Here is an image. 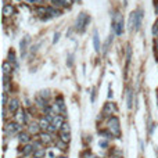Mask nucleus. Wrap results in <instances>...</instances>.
Listing matches in <instances>:
<instances>
[{"label":"nucleus","instance_id":"obj_1","mask_svg":"<svg viewBox=\"0 0 158 158\" xmlns=\"http://www.w3.org/2000/svg\"><path fill=\"white\" fill-rule=\"evenodd\" d=\"M90 22V17L87 16L86 13H80L76 18V31L78 32H85L86 26Z\"/></svg>","mask_w":158,"mask_h":158},{"label":"nucleus","instance_id":"obj_2","mask_svg":"<svg viewBox=\"0 0 158 158\" xmlns=\"http://www.w3.org/2000/svg\"><path fill=\"white\" fill-rule=\"evenodd\" d=\"M108 129H110V133L115 137H119L121 134V128H119V119L117 117H111L108 121Z\"/></svg>","mask_w":158,"mask_h":158},{"label":"nucleus","instance_id":"obj_3","mask_svg":"<svg viewBox=\"0 0 158 158\" xmlns=\"http://www.w3.org/2000/svg\"><path fill=\"white\" fill-rule=\"evenodd\" d=\"M142 20H143V10L139 8L134 11V31H139L142 26Z\"/></svg>","mask_w":158,"mask_h":158},{"label":"nucleus","instance_id":"obj_4","mask_svg":"<svg viewBox=\"0 0 158 158\" xmlns=\"http://www.w3.org/2000/svg\"><path fill=\"white\" fill-rule=\"evenodd\" d=\"M17 130H20V124H14V122H10V124H7L6 126H4V132L7 134H13L14 132H17Z\"/></svg>","mask_w":158,"mask_h":158},{"label":"nucleus","instance_id":"obj_5","mask_svg":"<svg viewBox=\"0 0 158 158\" xmlns=\"http://www.w3.org/2000/svg\"><path fill=\"white\" fill-rule=\"evenodd\" d=\"M20 110V100L18 99H11L8 103V111L10 112H17Z\"/></svg>","mask_w":158,"mask_h":158},{"label":"nucleus","instance_id":"obj_6","mask_svg":"<svg viewBox=\"0 0 158 158\" xmlns=\"http://www.w3.org/2000/svg\"><path fill=\"white\" fill-rule=\"evenodd\" d=\"M64 124V118H63V115H55L54 118H53V121H51V125L53 126H55L57 129H61V126H63Z\"/></svg>","mask_w":158,"mask_h":158},{"label":"nucleus","instance_id":"obj_7","mask_svg":"<svg viewBox=\"0 0 158 158\" xmlns=\"http://www.w3.org/2000/svg\"><path fill=\"white\" fill-rule=\"evenodd\" d=\"M16 119H17V124H20V125L25 124V121H26V115H25V111H24V110H18V111H17Z\"/></svg>","mask_w":158,"mask_h":158},{"label":"nucleus","instance_id":"obj_8","mask_svg":"<svg viewBox=\"0 0 158 158\" xmlns=\"http://www.w3.org/2000/svg\"><path fill=\"white\" fill-rule=\"evenodd\" d=\"M93 45H95L96 53H100V50H101V45H100V38H99L97 31H95V33H93Z\"/></svg>","mask_w":158,"mask_h":158},{"label":"nucleus","instance_id":"obj_9","mask_svg":"<svg viewBox=\"0 0 158 158\" xmlns=\"http://www.w3.org/2000/svg\"><path fill=\"white\" fill-rule=\"evenodd\" d=\"M14 13H16V10H14V7H13L11 4H6V6L3 7V16L4 17H11Z\"/></svg>","mask_w":158,"mask_h":158},{"label":"nucleus","instance_id":"obj_10","mask_svg":"<svg viewBox=\"0 0 158 158\" xmlns=\"http://www.w3.org/2000/svg\"><path fill=\"white\" fill-rule=\"evenodd\" d=\"M18 140H20L21 143H24V144H29V142H31L29 133H26V132H21V133L18 134Z\"/></svg>","mask_w":158,"mask_h":158},{"label":"nucleus","instance_id":"obj_11","mask_svg":"<svg viewBox=\"0 0 158 158\" xmlns=\"http://www.w3.org/2000/svg\"><path fill=\"white\" fill-rule=\"evenodd\" d=\"M40 140H42V143H45V144H50V143L53 142V137L49 133H46V132H42L40 133Z\"/></svg>","mask_w":158,"mask_h":158},{"label":"nucleus","instance_id":"obj_12","mask_svg":"<svg viewBox=\"0 0 158 158\" xmlns=\"http://www.w3.org/2000/svg\"><path fill=\"white\" fill-rule=\"evenodd\" d=\"M60 140L64 143H70V140H71V133H68V132H60Z\"/></svg>","mask_w":158,"mask_h":158},{"label":"nucleus","instance_id":"obj_13","mask_svg":"<svg viewBox=\"0 0 158 158\" xmlns=\"http://www.w3.org/2000/svg\"><path fill=\"white\" fill-rule=\"evenodd\" d=\"M13 71V67L10 65V61H4L3 63V72H4V75H10Z\"/></svg>","mask_w":158,"mask_h":158},{"label":"nucleus","instance_id":"obj_14","mask_svg":"<svg viewBox=\"0 0 158 158\" xmlns=\"http://www.w3.org/2000/svg\"><path fill=\"white\" fill-rule=\"evenodd\" d=\"M31 153H35V147H33V144H26V146L24 147L22 155H29Z\"/></svg>","mask_w":158,"mask_h":158},{"label":"nucleus","instance_id":"obj_15","mask_svg":"<svg viewBox=\"0 0 158 158\" xmlns=\"http://www.w3.org/2000/svg\"><path fill=\"white\" fill-rule=\"evenodd\" d=\"M51 124H50V121H49L47 118H42L40 119V122H39V126H40V129H49V126H50Z\"/></svg>","mask_w":158,"mask_h":158},{"label":"nucleus","instance_id":"obj_16","mask_svg":"<svg viewBox=\"0 0 158 158\" xmlns=\"http://www.w3.org/2000/svg\"><path fill=\"white\" fill-rule=\"evenodd\" d=\"M39 130H40V126H39V124H31L29 125V133H33V134H38L39 133Z\"/></svg>","mask_w":158,"mask_h":158},{"label":"nucleus","instance_id":"obj_17","mask_svg":"<svg viewBox=\"0 0 158 158\" xmlns=\"http://www.w3.org/2000/svg\"><path fill=\"white\" fill-rule=\"evenodd\" d=\"M28 42H29V38L26 36L24 39L21 40V43H20V47H21V53L25 54V51H26V45H28Z\"/></svg>","mask_w":158,"mask_h":158},{"label":"nucleus","instance_id":"obj_18","mask_svg":"<svg viewBox=\"0 0 158 158\" xmlns=\"http://www.w3.org/2000/svg\"><path fill=\"white\" fill-rule=\"evenodd\" d=\"M112 38H114V36H112V35H110V36H108V39H107V42L104 43V46H103V53H107V51H108V49H110V45L112 43Z\"/></svg>","mask_w":158,"mask_h":158},{"label":"nucleus","instance_id":"obj_19","mask_svg":"<svg viewBox=\"0 0 158 158\" xmlns=\"http://www.w3.org/2000/svg\"><path fill=\"white\" fill-rule=\"evenodd\" d=\"M114 111V105H112V103H107L105 105H104V114H110Z\"/></svg>","mask_w":158,"mask_h":158},{"label":"nucleus","instance_id":"obj_20","mask_svg":"<svg viewBox=\"0 0 158 158\" xmlns=\"http://www.w3.org/2000/svg\"><path fill=\"white\" fill-rule=\"evenodd\" d=\"M45 154H46L45 149H39V150H36L35 153H33L35 158H42V157H45Z\"/></svg>","mask_w":158,"mask_h":158},{"label":"nucleus","instance_id":"obj_21","mask_svg":"<svg viewBox=\"0 0 158 158\" xmlns=\"http://www.w3.org/2000/svg\"><path fill=\"white\" fill-rule=\"evenodd\" d=\"M132 100H133V93L129 90V92H128V108H129V110L132 108V104H133Z\"/></svg>","mask_w":158,"mask_h":158},{"label":"nucleus","instance_id":"obj_22","mask_svg":"<svg viewBox=\"0 0 158 158\" xmlns=\"http://www.w3.org/2000/svg\"><path fill=\"white\" fill-rule=\"evenodd\" d=\"M8 61H10V63H16V54H14L13 50L8 51Z\"/></svg>","mask_w":158,"mask_h":158},{"label":"nucleus","instance_id":"obj_23","mask_svg":"<svg viewBox=\"0 0 158 158\" xmlns=\"http://www.w3.org/2000/svg\"><path fill=\"white\" fill-rule=\"evenodd\" d=\"M61 132H68V133H70V132H71L70 125H68V124H64L63 126H61Z\"/></svg>","mask_w":158,"mask_h":158},{"label":"nucleus","instance_id":"obj_24","mask_svg":"<svg viewBox=\"0 0 158 158\" xmlns=\"http://www.w3.org/2000/svg\"><path fill=\"white\" fill-rule=\"evenodd\" d=\"M58 40H60V32H55L54 36H53V45L58 43Z\"/></svg>","mask_w":158,"mask_h":158},{"label":"nucleus","instance_id":"obj_25","mask_svg":"<svg viewBox=\"0 0 158 158\" xmlns=\"http://www.w3.org/2000/svg\"><path fill=\"white\" fill-rule=\"evenodd\" d=\"M40 97L47 99V97H49V90H42V92H40Z\"/></svg>","mask_w":158,"mask_h":158},{"label":"nucleus","instance_id":"obj_26","mask_svg":"<svg viewBox=\"0 0 158 158\" xmlns=\"http://www.w3.org/2000/svg\"><path fill=\"white\" fill-rule=\"evenodd\" d=\"M3 105H4V107L8 105L7 104V93H3Z\"/></svg>","mask_w":158,"mask_h":158},{"label":"nucleus","instance_id":"obj_27","mask_svg":"<svg viewBox=\"0 0 158 158\" xmlns=\"http://www.w3.org/2000/svg\"><path fill=\"white\" fill-rule=\"evenodd\" d=\"M96 100V89L93 87V90H92V103H95Z\"/></svg>","mask_w":158,"mask_h":158},{"label":"nucleus","instance_id":"obj_28","mask_svg":"<svg viewBox=\"0 0 158 158\" xmlns=\"http://www.w3.org/2000/svg\"><path fill=\"white\" fill-rule=\"evenodd\" d=\"M54 3V6H61L63 4V0H51Z\"/></svg>","mask_w":158,"mask_h":158},{"label":"nucleus","instance_id":"obj_29","mask_svg":"<svg viewBox=\"0 0 158 158\" xmlns=\"http://www.w3.org/2000/svg\"><path fill=\"white\" fill-rule=\"evenodd\" d=\"M72 1H74V0H63V4H65V6H71Z\"/></svg>","mask_w":158,"mask_h":158},{"label":"nucleus","instance_id":"obj_30","mask_svg":"<svg viewBox=\"0 0 158 158\" xmlns=\"http://www.w3.org/2000/svg\"><path fill=\"white\" fill-rule=\"evenodd\" d=\"M99 144H100V146H101V147H104V149H105V147H107V146H108V143H107V142H104V140H101V142L99 143Z\"/></svg>","mask_w":158,"mask_h":158},{"label":"nucleus","instance_id":"obj_31","mask_svg":"<svg viewBox=\"0 0 158 158\" xmlns=\"http://www.w3.org/2000/svg\"><path fill=\"white\" fill-rule=\"evenodd\" d=\"M68 67H72V55L68 57Z\"/></svg>","mask_w":158,"mask_h":158},{"label":"nucleus","instance_id":"obj_32","mask_svg":"<svg viewBox=\"0 0 158 158\" xmlns=\"http://www.w3.org/2000/svg\"><path fill=\"white\" fill-rule=\"evenodd\" d=\"M111 97H112V89L110 86V89H108V99H111Z\"/></svg>","mask_w":158,"mask_h":158},{"label":"nucleus","instance_id":"obj_33","mask_svg":"<svg viewBox=\"0 0 158 158\" xmlns=\"http://www.w3.org/2000/svg\"><path fill=\"white\" fill-rule=\"evenodd\" d=\"M33 3H43V0H33Z\"/></svg>","mask_w":158,"mask_h":158},{"label":"nucleus","instance_id":"obj_34","mask_svg":"<svg viewBox=\"0 0 158 158\" xmlns=\"http://www.w3.org/2000/svg\"><path fill=\"white\" fill-rule=\"evenodd\" d=\"M22 1H26V3H33V0H22Z\"/></svg>","mask_w":158,"mask_h":158},{"label":"nucleus","instance_id":"obj_35","mask_svg":"<svg viewBox=\"0 0 158 158\" xmlns=\"http://www.w3.org/2000/svg\"><path fill=\"white\" fill-rule=\"evenodd\" d=\"M124 6H128V0H124Z\"/></svg>","mask_w":158,"mask_h":158},{"label":"nucleus","instance_id":"obj_36","mask_svg":"<svg viewBox=\"0 0 158 158\" xmlns=\"http://www.w3.org/2000/svg\"><path fill=\"white\" fill-rule=\"evenodd\" d=\"M86 158H95V157H93V155H90V154H89V155H86Z\"/></svg>","mask_w":158,"mask_h":158},{"label":"nucleus","instance_id":"obj_37","mask_svg":"<svg viewBox=\"0 0 158 158\" xmlns=\"http://www.w3.org/2000/svg\"><path fill=\"white\" fill-rule=\"evenodd\" d=\"M58 158H67V157H64V155H61V157H58Z\"/></svg>","mask_w":158,"mask_h":158},{"label":"nucleus","instance_id":"obj_38","mask_svg":"<svg viewBox=\"0 0 158 158\" xmlns=\"http://www.w3.org/2000/svg\"><path fill=\"white\" fill-rule=\"evenodd\" d=\"M157 101H158V95H157Z\"/></svg>","mask_w":158,"mask_h":158}]
</instances>
